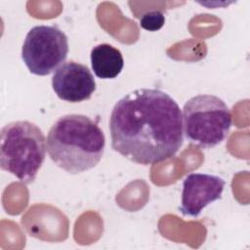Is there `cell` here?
I'll return each instance as SVG.
<instances>
[{
    "label": "cell",
    "instance_id": "4",
    "mask_svg": "<svg viewBox=\"0 0 250 250\" xmlns=\"http://www.w3.org/2000/svg\"><path fill=\"white\" fill-rule=\"evenodd\" d=\"M182 116L186 138L202 148H211L224 142L232 122L227 104L208 94L190 98L184 105Z\"/></svg>",
    "mask_w": 250,
    "mask_h": 250
},
{
    "label": "cell",
    "instance_id": "2",
    "mask_svg": "<svg viewBox=\"0 0 250 250\" xmlns=\"http://www.w3.org/2000/svg\"><path fill=\"white\" fill-rule=\"evenodd\" d=\"M52 161L69 174L94 168L102 159L105 138L100 126L83 114H66L51 126L46 140Z\"/></svg>",
    "mask_w": 250,
    "mask_h": 250
},
{
    "label": "cell",
    "instance_id": "3",
    "mask_svg": "<svg viewBox=\"0 0 250 250\" xmlns=\"http://www.w3.org/2000/svg\"><path fill=\"white\" fill-rule=\"evenodd\" d=\"M0 166L23 184H31L44 160L47 150L42 130L27 120L6 124L1 129Z\"/></svg>",
    "mask_w": 250,
    "mask_h": 250
},
{
    "label": "cell",
    "instance_id": "7",
    "mask_svg": "<svg viewBox=\"0 0 250 250\" xmlns=\"http://www.w3.org/2000/svg\"><path fill=\"white\" fill-rule=\"evenodd\" d=\"M226 182L223 178L205 174L190 173L183 182L182 204L184 216L197 217L210 203L222 197Z\"/></svg>",
    "mask_w": 250,
    "mask_h": 250
},
{
    "label": "cell",
    "instance_id": "6",
    "mask_svg": "<svg viewBox=\"0 0 250 250\" xmlns=\"http://www.w3.org/2000/svg\"><path fill=\"white\" fill-rule=\"evenodd\" d=\"M52 88L61 100L80 103L92 97L96 91V81L87 65L69 61L55 71Z\"/></svg>",
    "mask_w": 250,
    "mask_h": 250
},
{
    "label": "cell",
    "instance_id": "5",
    "mask_svg": "<svg viewBox=\"0 0 250 250\" xmlns=\"http://www.w3.org/2000/svg\"><path fill=\"white\" fill-rule=\"evenodd\" d=\"M68 39L56 25H36L26 34L21 59L29 72L39 76L56 71L66 60Z\"/></svg>",
    "mask_w": 250,
    "mask_h": 250
},
{
    "label": "cell",
    "instance_id": "8",
    "mask_svg": "<svg viewBox=\"0 0 250 250\" xmlns=\"http://www.w3.org/2000/svg\"><path fill=\"white\" fill-rule=\"evenodd\" d=\"M91 66L95 75L102 79H113L123 69L124 60L121 52L110 44H99L91 50Z\"/></svg>",
    "mask_w": 250,
    "mask_h": 250
},
{
    "label": "cell",
    "instance_id": "9",
    "mask_svg": "<svg viewBox=\"0 0 250 250\" xmlns=\"http://www.w3.org/2000/svg\"><path fill=\"white\" fill-rule=\"evenodd\" d=\"M165 23V17L161 11L151 10L143 14L140 19L142 28L148 31L159 30Z\"/></svg>",
    "mask_w": 250,
    "mask_h": 250
},
{
    "label": "cell",
    "instance_id": "1",
    "mask_svg": "<svg viewBox=\"0 0 250 250\" xmlns=\"http://www.w3.org/2000/svg\"><path fill=\"white\" fill-rule=\"evenodd\" d=\"M108 127L113 150L142 165L171 158L184 142L180 106L159 89L140 88L126 94L114 104Z\"/></svg>",
    "mask_w": 250,
    "mask_h": 250
}]
</instances>
